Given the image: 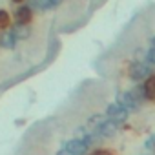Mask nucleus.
Returning a JSON list of instances; mask_svg holds the SVG:
<instances>
[{
  "label": "nucleus",
  "mask_w": 155,
  "mask_h": 155,
  "mask_svg": "<svg viewBox=\"0 0 155 155\" xmlns=\"http://www.w3.org/2000/svg\"><path fill=\"white\" fill-rule=\"evenodd\" d=\"M31 8L38 11H48V9H53V4L51 0H31Z\"/></svg>",
  "instance_id": "nucleus-11"
},
{
  "label": "nucleus",
  "mask_w": 155,
  "mask_h": 155,
  "mask_svg": "<svg viewBox=\"0 0 155 155\" xmlns=\"http://www.w3.org/2000/svg\"><path fill=\"white\" fill-rule=\"evenodd\" d=\"M131 95L140 102V104H144L146 101H148V97H146V88H144V82L142 84H137V86H133V90H131Z\"/></svg>",
  "instance_id": "nucleus-9"
},
{
  "label": "nucleus",
  "mask_w": 155,
  "mask_h": 155,
  "mask_svg": "<svg viewBox=\"0 0 155 155\" xmlns=\"http://www.w3.org/2000/svg\"><path fill=\"white\" fill-rule=\"evenodd\" d=\"M144 88H146V97L148 101L155 102V73H151L148 79L144 81Z\"/></svg>",
  "instance_id": "nucleus-8"
},
{
  "label": "nucleus",
  "mask_w": 155,
  "mask_h": 155,
  "mask_svg": "<svg viewBox=\"0 0 155 155\" xmlns=\"http://www.w3.org/2000/svg\"><path fill=\"white\" fill-rule=\"evenodd\" d=\"M97 131H99V135H101L102 139H111V137L119 131V122H115V120H111V119H104L102 124L97 128Z\"/></svg>",
  "instance_id": "nucleus-4"
},
{
  "label": "nucleus",
  "mask_w": 155,
  "mask_h": 155,
  "mask_svg": "<svg viewBox=\"0 0 155 155\" xmlns=\"http://www.w3.org/2000/svg\"><path fill=\"white\" fill-rule=\"evenodd\" d=\"M144 60L151 66V68H155V48H150L148 51H146V57H144Z\"/></svg>",
  "instance_id": "nucleus-13"
},
{
  "label": "nucleus",
  "mask_w": 155,
  "mask_h": 155,
  "mask_svg": "<svg viewBox=\"0 0 155 155\" xmlns=\"http://www.w3.org/2000/svg\"><path fill=\"white\" fill-rule=\"evenodd\" d=\"M115 102H119L122 108H126L130 113L131 111H137V110H140V102L131 95V91H119L117 93V99H115Z\"/></svg>",
  "instance_id": "nucleus-2"
},
{
  "label": "nucleus",
  "mask_w": 155,
  "mask_h": 155,
  "mask_svg": "<svg viewBox=\"0 0 155 155\" xmlns=\"http://www.w3.org/2000/svg\"><path fill=\"white\" fill-rule=\"evenodd\" d=\"M57 155H75V153H71V151H69L68 148H64V150H60V151H58Z\"/></svg>",
  "instance_id": "nucleus-16"
},
{
  "label": "nucleus",
  "mask_w": 155,
  "mask_h": 155,
  "mask_svg": "<svg viewBox=\"0 0 155 155\" xmlns=\"http://www.w3.org/2000/svg\"><path fill=\"white\" fill-rule=\"evenodd\" d=\"M64 2V0H51V4H53V8H58L60 4Z\"/></svg>",
  "instance_id": "nucleus-17"
},
{
  "label": "nucleus",
  "mask_w": 155,
  "mask_h": 155,
  "mask_svg": "<svg viewBox=\"0 0 155 155\" xmlns=\"http://www.w3.org/2000/svg\"><path fill=\"white\" fill-rule=\"evenodd\" d=\"M151 73H153V71H151V66H150L146 60H137V62H133V64L130 66V69H128V77H130L133 82H144Z\"/></svg>",
  "instance_id": "nucleus-1"
},
{
  "label": "nucleus",
  "mask_w": 155,
  "mask_h": 155,
  "mask_svg": "<svg viewBox=\"0 0 155 155\" xmlns=\"http://www.w3.org/2000/svg\"><path fill=\"white\" fill-rule=\"evenodd\" d=\"M64 148H68V150H69L71 153H75V155H86L88 150H90V146L86 144L84 139H71V140L66 142Z\"/></svg>",
  "instance_id": "nucleus-5"
},
{
  "label": "nucleus",
  "mask_w": 155,
  "mask_h": 155,
  "mask_svg": "<svg viewBox=\"0 0 155 155\" xmlns=\"http://www.w3.org/2000/svg\"><path fill=\"white\" fill-rule=\"evenodd\" d=\"M11 24V17L6 9H0V29H6Z\"/></svg>",
  "instance_id": "nucleus-12"
},
{
  "label": "nucleus",
  "mask_w": 155,
  "mask_h": 155,
  "mask_svg": "<svg viewBox=\"0 0 155 155\" xmlns=\"http://www.w3.org/2000/svg\"><path fill=\"white\" fill-rule=\"evenodd\" d=\"M13 33H15V37L17 38H20V40H24V38H28L29 35H31V29H29V26L28 24H17V28L13 29Z\"/></svg>",
  "instance_id": "nucleus-10"
},
{
  "label": "nucleus",
  "mask_w": 155,
  "mask_h": 155,
  "mask_svg": "<svg viewBox=\"0 0 155 155\" xmlns=\"http://www.w3.org/2000/svg\"><path fill=\"white\" fill-rule=\"evenodd\" d=\"M128 115H130V111L126 108H122L119 102H111L106 108V117L111 119V120H115V122H119V124L120 122H126L128 120Z\"/></svg>",
  "instance_id": "nucleus-3"
},
{
  "label": "nucleus",
  "mask_w": 155,
  "mask_h": 155,
  "mask_svg": "<svg viewBox=\"0 0 155 155\" xmlns=\"http://www.w3.org/2000/svg\"><path fill=\"white\" fill-rule=\"evenodd\" d=\"M11 2H15V4H22L24 0H11Z\"/></svg>",
  "instance_id": "nucleus-19"
},
{
  "label": "nucleus",
  "mask_w": 155,
  "mask_h": 155,
  "mask_svg": "<svg viewBox=\"0 0 155 155\" xmlns=\"http://www.w3.org/2000/svg\"><path fill=\"white\" fill-rule=\"evenodd\" d=\"M153 144H155V137H150V139L146 140V148H150V150H151V148H155Z\"/></svg>",
  "instance_id": "nucleus-15"
},
{
  "label": "nucleus",
  "mask_w": 155,
  "mask_h": 155,
  "mask_svg": "<svg viewBox=\"0 0 155 155\" xmlns=\"http://www.w3.org/2000/svg\"><path fill=\"white\" fill-rule=\"evenodd\" d=\"M150 46H151V48H155V35L150 38Z\"/></svg>",
  "instance_id": "nucleus-18"
},
{
  "label": "nucleus",
  "mask_w": 155,
  "mask_h": 155,
  "mask_svg": "<svg viewBox=\"0 0 155 155\" xmlns=\"http://www.w3.org/2000/svg\"><path fill=\"white\" fill-rule=\"evenodd\" d=\"M15 42H17V37H15L13 29L11 31H4L2 37H0V46L6 48V49H13L15 48Z\"/></svg>",
  "instance_id": "nucleus-7"
},
{
  "label": "nucleus",
  "mask_w": 155,
  "mask_h": 155,
  "mask_svg": "<svg viewBox=\"0 0 155 155\" xmlns=\"http://www.w3.org/2000/svg\"><path fill=\"white\" fill-rule=\"evenodd\" d=\"M90 155H113V151H110V150H95V151H91Z\"/></svg>",
  "instance_id": "nucleus-14"
},
{
  "label": "nucleus",
  "mask_w": 155,
  "mask_h": 155,
  "mask_svg": "<svg viewBox=\"0 0 155 155\" xmlns=\"http://www.w3.org/2000/svg\"><path fill=\"white\" fill-rule=\"evenodd\" d=\"M31 18H33V11H31L29 6H20V8L17 9V13H15L17 24H22V26H24V24H29Z\"/></svg>",
  "instance_id": "nucleus-6"
}]
</instances>
